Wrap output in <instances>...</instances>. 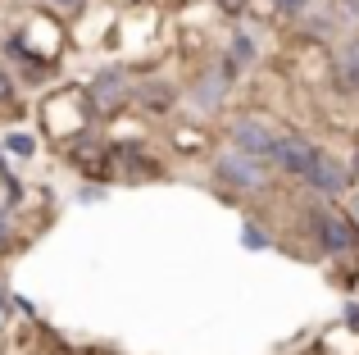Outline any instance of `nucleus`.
Instances as JSON below:
<instances>
[{
    "label": "nucleus",
    "instance_id": "1",
    "mask_svg": "<svg viewBox=\"0 0 359 355\" xmlns=\"http://www.w3.org/2000/svg\"><path fill=\"white\" fill-rule=\"evenodd\" d=\"M309 223H314V232H318V241H323L327 255H346V250L359 241L355 237V223L341 219L337 210H327V205H323V210H314V219H309Z\"/></svg>",
    "mask_w": 359,
    "mask_h": 355
},
{
    "label": "nucleus",
    "instance_id": "2",
    "mask_svg": "<svg viewBox=\"0 0 359 355\" xmlns=\"http://www.w3.org/2000/svg\"><path fill=\"white\" fill-rule=\"evenodd\" d=\"M219 182L228 187H241V192H259L264 182H269V173H264L259 155H219Z\"/></svg>",
    "mask_w": 359,
    "mask_h": 355
},
{
    "label": "nucleus",
    "instance_id": "3",
    "mask_svg": "<svg viewBox=\"0 0 359 355\" xmlns=\"http://www.w3.org/2000/svg\"><path fill=\"white\" fill-rule=\"evenodd\" d=\"M87 96H91V109H96V114H118V109L128 105L132 87H128V78H123V69H105V73H96Z\"/></svg>",
    "mask_w": 359,
    "mask_h": 355
},
{
    "label": "nucleus",
    "instance_id": "4",
    "mask_svg": "<svg viewBox=\"0 0 359 355\" xmlns=\"http://www.w3.org/2000/svg\"><path fill=\"white\" fill-rule=\"evenodd\" d=\"M232 146L245 155H259V160H273V151H278V133H269L264 123H255V119H237L232 123Z\"/></svg>",
    "mask_w": 359,
    "mask_h": 355
},
{
    "label": "nucleus",
    "instance_id": "5",
    "mask_svg": "<svg viewBox=\"0 0 359 355\" xmlns=\"http://www.w3.org/2000/svg\"><path fill=\"white\" fill-rule=\"evenodd\" d=\"M278 169H287L291 178H305L318 160V146H309L305 137H278V151H273Z\"/></svg>",
    "mask_w": 359,
    "mask_h": 355
},
{
    "label": "nucleus",
    "instance_id": "6",
    "mask_svg": "<svg viewBox=\"0 0 359 355\" xmlns=\"http://www.w3.org/2000/svg\"><path fill=\"white\" fill-rule=\"evenodd\" d=\"M305 182L314 187V192H323V196H341L346 187H351V173H346L341 164L332 160V155H323V151H318V160H314V169L305 173Z\"/></svg>",
    "mask_w": 359,
    "mask_h": 355
},
{
    "label": "nucleus",
    "instance_id": "7",
    "mask_svg": "<svg viewBox=\"0 0 359 355\" xmlns=\"http://www.w3.org/2000/svg\"><path fill=\"white\" fill-rule=\"evenodd\" d=\"M69 160H73V169H82V173H100L109 160H114V151L100 146L91 133H78V137H73V146H69Z\"/></svg>",
    "mask_w": 359,
    "mask_h": 355
},
{
    "label": "nucleus",
    "instance_id": "8",
    "mask_svg": "<svg viewBox=\"0 0 359 355\" xmlns=\"http://www.w3.org/2000/svg\"><path fill=\"white\" fill-rule=\"evenodd\" d=\"M228 82H232V73L214 64V69H205L201 78H196V87H191V100H196L201 109H219V105H223V91H228Z\"/></svg>",
    "mask_w": 359,
    "mask_h": 355
},
{
    "label": "nucleus",
    "instance_id": "9",
    "mask_svg": "<svg viewBox=\"0 0 359 355\" xmlns=\"http://www.w3.org/2000/svg\"><path fill=\"white\" fill-rule=\"evenodd\" d=\"M337 82H341V91L359 96V36H355V41H346L341 55H337Z\"/></svg>",
    "mask_w": 359,
    "mask_h": 355
},
{
    "label": "nucleus",
    "instance_id": "10",
    "mask_svg": "<svg viewBox=\"0 0 359 355\" xmlns=\"http://www.w3.org/2000/svg\"><path fill=\"white\" fill-rule=\"evenodd\" d=\"M132 96H137V105L150 109V114H164V109H173V87H168V82H159V78H155V82H141Z\"/></svg>",
    "mask_w": 359,
    "mask_h": 355
},
{
    "label": "nucleus",
    "instance_id": "11",
    "mask_svg": "<svg viewBox=\"0 0 359 355\" xmlns=\"http://www.w3.org/2000/svg\"><path fill=\"white\" fill-rule=\"evenodd\" d=\"M241 246H245V250H269L273 241H269V232H264V228L245 223V228H241Z\"/></svg>",
    "mask_w": 359,
    "mask_h": 355
},
{
    "label": "nucleus",
    "instance_id": "12",
    "mask_svg": "<svg viewBox=\"0 0 359 355\" xmlns=\"http://www.w3.org/2000/svg\"><path fill=\"white\" fill-rule=\"evenodd\" d=\"M232 60H237V64H250L255 60V36H245V32H237V36H232Z\"/></svg>",
    "mask_w": 359,
    "mask_h": 355
},
{
    "label": "nucleus",
    "instance_id": "13",
    "mask_svg": "<svg viewBox=\"0 0 359 355\" xmlns=\"http://www.w3.org/2000/svg\"><path fill=\"white\" fill-rule=\"evenodd\" d=\"M273 9L287 14V18H305L309 14V0H273Z\"/></svg>",
    "mask_w": 359,
    "mask_h": 355
},
{
    "label": "nucleus",
    "instance_id": "14",
    "mask_svg": "<svg viewBox=\"0 0 359 355\" xmlns=\"http://www.w3.org/2000/svg\"><path fill=\"white\" fill-rule=\"evenodd\" d=\"M9 151H14V155H32L36 151V142H32V137H23V133H14V137H9Z\"/></svg>",
    "mask_w": 359,
    "mask_h": 355
},
{
    "label": "nucleus",
    "instance_id": "15",
    "mask_svg": "<svg viewBox=\"0 0 359 355\" xmlns=\"http://www.w3.org/2000/svg\"><path fill=\"white\" fill-rule=\"evenodd\" d=\"M337 14H341L346 23H359V0H337Z\"/></svg>",
    "mask_w": 359,
    "mask_h": 355
},
{
    "label": "nucleus",
    "instance_id": "16",
    "mask_svg": "<svg viewBox=\"0 0 359 355\" xmlns=\"http://www.w3.org/2000/svg\"><path fill=\"white\" fill-rule=\"evenodd\" d=\"M9 100H14V78L0 69V105H9Z\"/></svg>",
    "mask_w": 359,
    "mask_h": 355
},
{
    "label": "nucleus",
    "instance_id": "17",
    "mask_svg": "<svg viewBox=\"0 0 359 355\" xmlns=\"http://www.w3.org/2000/svg\"><path fill=\"white\" fill-rule=\"evenodd\" d=\"M55 9H64V14H82L87 9V0H50Z\"/></svg>",
    "mask_w": 359,
    "mask_h": 355
},
{
    "label": "nucleus",
    "instance_id": "18",
    "mask_svg": "<svg viewBox=\"0 0 359 355\" xmlns=\"http://www.w3.org/2000/svg\"><path fill=\"white\" fill-rule=\"evenodd\" d=\"M9 246H14V232H9V223L0 219V250H9Z\"/></svg>",
    "mask_w": 359,
    "mask_h": 355
},
{
    "label": "nucleus",
    "instance_id": "19",
    "mask_svg": "<svg viewBox=\"0 0 359 355\" xmlns=\"http://www.w3.org/2000/svg\"><path fill=\"white\" fill-rule=\"evenodd\" d=\"M245 5H250V0H219V9H228V14H241Z\"/></svg>",
    "mask_w": 359,
    "mask_h": 355
},
{
    "label": "nucleus",
    "instance_id": "20",
    "mask_svg": "<svg viewBox=\"0 0 359 355\" xmlns=\"http://www.w3.org/2000/svg\"><path fill=\"white\" fill-rule=\"evenodd\" d=\"M346 328L359 333V305H346Z\"/></svg>",
    "mask_w": 359,
    "mask_h": 355
},
{
    "label": "nucleus",
    "instance_id": "21",
    "mask_svg": "<svg viewBox=\"0 0 359 355\" xmlns=\"http://www.w3.org/2000/svg\"><path fill=\"white\" fill-rule=\"evenodd\" d=\"M355 228H359V205H355Z\"/></svg>",
    "mask_w": 359,
    "mask_h": 355
},
{
    "label": "nucleus",
    "instance_id": "22",
    "mask_svg": "<svg viewBox=\"0 0 359 355\" xmlns=\"http://www.w3.org/2000/svg\"><path fill=\"white\" fill-rule=\"evenodd\" d=\"M355 173H359V151H355Z\"/></svg>",
    "mask_w": 359,
    "mask_h": 355
}]
</instances>
